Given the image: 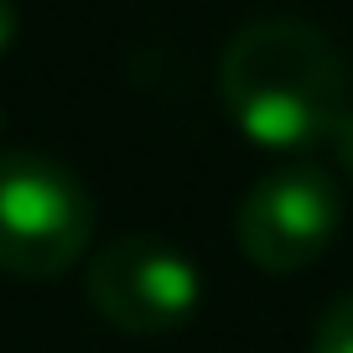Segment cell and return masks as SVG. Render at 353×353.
<instances>
[{
	"label": "cell",
	"instance_id": "1",
	"mask_svg": "<svg viewBox=\"0 0 353 353\" xmlns=\"http://www.w3.org/2000/svg\"><path fill=\"white\" fill-rule=\"evenodd\" d=\"M219 99L250 145L281 156L307 151L327 141L348 110V63L307 21H250L219 57Z\"/></svg>",
	"mask_w": 353,
	"mask_h": 353
},
{
	"label": "cell",
	"instance_id": "3",
	"mask_svg": "<svg viewBox=\"0 0 353 353\" xmlns=\"http://www.w3.org/2000/svg\"><path fill=\"white\" fill-rule=\"evenodd\" d=\"M343 223L338 176L317 161L265 172L234 208V244L265 276H296L332 250Z\"/></svg>",
	"mask_w": 353,
	"mask_h": 353
},
{
	"label": "cell",
	"instance_id": "7",
	"mask_svg": "<svg viewBox=\"0 0 353 353\" xmlns=\"http://www.w3.org/2000/svg\"><path fill=\"white\" fill-rule=\"evenodd\" d=\"M16 42V6L11 0H0V52Z\"/></svg>",
	"mask_w": 353,
	"mask_h": 353
},
{
	"label": "cell",
	"instance_id": "6",
	"mask_svg": "<svg viewBox=\"0 0 353 353\" xmlns=\"http://www.w3.org/2000/svg\"><path fill=\"white\" fill-rule=\"evenodd\" d=\"M327 151H332V161H338V172L353 182V110H343V120L332 125V135H327Z\"/></svg>",
	"mask_w": 353,
	"mask_h": 353
},
{
	"label": "cell",
	"instance_id": "5",
	"mask_svg": "<svg viewBox=\"0 0 353 353\" xmlns=\"http://www.w3.org/2000/svg\"><path fill=\"white\" fill-rule=\"evenodd\" d=\"M312 353H353V291L338 296L312 327Z\"/></svg>",
	"mask_w": 353,
	"mask_h": 353
},
{
	"label": "cell",
	"instance_id": "2",
	"mask_svg": "<svg viewBox=\"0 0 353 353\" xmlns=\"http://www.w3.org/2000/svg\"><path fill=\"white\" fill-rule=\"evenodd\" d=\"M94 198L83 176L47 151H0V270L52 281L83 260Z\"/></svg>",
	"mask_w": 353,
	"mask_h": 353
},
{
	"label": "cell",
	"instance_id": "4",
	"mask_svg": "<svg viewBox=\"0 0 353 353\" xmlns=\"http://www.w3.org/2000/svg\"><path fill=\"white\" fill-rule=\"evenodd\" d=\"M88 307L110 327L156 338L188 327L203 307V270L156 234H120L88 260Z\"/></svg>",
	"mask_w": 353,
	"mask_h": 353
}]
</instances>
